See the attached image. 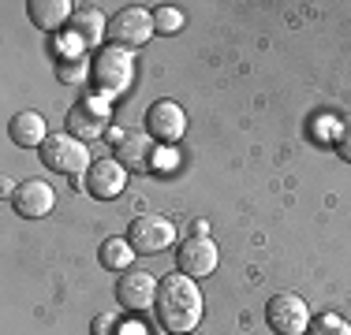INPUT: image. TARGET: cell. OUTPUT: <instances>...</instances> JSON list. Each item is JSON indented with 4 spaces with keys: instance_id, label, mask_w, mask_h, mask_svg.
<instances>
[{
    "instance_id": "obj_12",
    "label": "cell",
    "mask_w": 351,
    "mask_h": 335,
    "mask_svg": "<svg viewBox=\"0 0 351 335\" xmlns=\"http://www.w3.org/2000/svg\"><path fill=\"white\" fill-rule=\"evenodd\" d=\"M12 205H15V213L27 216V220H41V216L53 213L56 194H53V187H49V183H41V179H27V183H19V190H15Z\"/></svg>"
},
{
    "instance_id": "obj_13",
    "label": "cell",
    "mask_w": 351,
    "mask_h": 335,
    "mask_svg": "<svg viewBox=\"0 0 351 335\" xmlns=\"http://www.w3.org/2000/svg\"><path fill=\"white\" fill-rule=\"evenodd\" d=\"M108 34V23H105V15L97 12V8H75V15H71V23H68V49H90V45H97Z\"/></svg>"
},
{
    "instance_id": "obj_5",
    "label": "cell",
    "mask_w": 351,
    "mask_h": 335,
    "mask_svg": "<svg viewBox=\"0 0 351 335\" xmlns=\"http://www.w3.org/2000/svg\"><path fill=\"white\" fill-rule=\"evenodd\" d=\"M311 321L314 317L299 295H273L269 306H265V324L277 335H306Z\"/></svg>"
},
{
    "instance_id": "obj_6",
    "label": "cell",
    "mask_w": 351,
    "mask_h": 335,
    "mask_svg": "<svg viewBox=\"0 0 351 335\" xmlns=\"http://www.w3.org/2000/svg\"><path fill=\"white\" fill-rule=\"evenodd\" d=\"M176 239V228L169 216L161 213H146V216H135L128 228V242L135 246V254H161L169 250Z\"/></svg>"
},
{
    "instance_id": "obj_8",
    "label": "cell",
    "mask_w": 351,
    "mask_h": 335,
    "mask_svg": "<svg viewBox=\"0 0 351 335\" xmlns=\"http://www.w3.org/2000/svg\"><path fill=\"white\" fill-rule=\"evenodd\" d=\"M105 127H108V100L105 97H82L71 105L68 134L90 142V138H97V134H105Z\"/></svg>"
},
{
    "instance_id": "obj_2",
    "label": "cell",
    "mask_w": 351,
    "mask_h": 335,
    "mask_svg": "<svg viewBox=\"0 0 351 335\" xmlns=\"http://www.w3.org/2000/svg\"><path fill=\"white\" fill-rule=\"evenodd\" d=\"M131 75H135V64H131V53L128 49H116V45H105L97 49L94 64H90V79H94V90L97 97H116L131 86Z\"/></svg>"
},
{
    "instance_id": "obj_16",
    "label": "cell",
    "mask_w": 351,
    "mask_h": 335,
    "mask_svg": "<svg viewBox=\"0 0 351 335\" xmlns=\"http://www.w3.org/2000/svg\"><path fill=\"white\" fill-rule=\"evenodd\" d=\"M45 138H49V127H45V116L34 112V108H27V112H19L12 120V142L15 146H23V149H30V146H45Z\"/></svg>"
},
{
    "instance_id": "obj_3",
    "label": "cell",
    "mask_w": 351,
    "mask_h": 335,
    "mask_svg": "<svg viewBox=\"0 0 351 335\" xmlns=\"http://www.w3.org/2000/svg\"><path fill=\"white\" fill-rule=\"evenodd\" d=\"M41 164L60 172V175H86L94 161H90L86 142L64 131V134H49L45 138V146H41Z\"/></svg>"
},
{
    "instance_id": "obj_24",
    "label": "cell",
    "mask_w": 351,
    "mask_h": 335,
    "mask_svg": "<svg viewBox=\"0 0 351 335\" xmlns=\"http://www.w3.org/2000/svg\"><path fill=\"white\" fill-rule=\"evenodd\" d=\"M120 335H149V332H146V324H138V321H123Z\"/></svg>"
},
{
    "instance_id": "obj_7",
    "label": "cell",
    "mask_w": 351,
    "mask_h": 335,
    "mask_svg": "<svg viewBox=\"0 0 351 335\" xmlns=\"http://www.w3.org/2000/svg\"><path fill=\"white\" fill-rule=\"evenodd\" d=\"M157 276L146 268H123V276L116 280V302L128 313H142V309L157 306Z\"/></svg>"
},
{
    "instance_id": "obj_22",
    "label": "cell",
    "mask_w": 351,
    "mask_h": 335,
    "mask_svg": "<svg viewBox=\"0 0 351 335\" xmlns=\"http://www.w3.org/2000/svg\"><path fill=\"white\" fill-rule=\"evenodd\" d=\"M337 149H340L344 161H351V116L340 120V127H337Z\"/></svg>"
},
{
    "instance_id": "obj_14",
    "label": "cell",
    "mask_w": 351,
    "mask_h": 335,
    "mask_svg": "<svg viewBox=\"0 0 351 335\" xmlns=\"http://www.w3.org/2000/svg\"><path fill=\"white\" fill-rule=\"evenodd\" d=\"M116 161H120L123 168H149V161H154L149 134H142V131L116 134Z\"/></svg>"
},
{
    "instance_id": "obj_11",
    "label": "cell",
    "mask_w": 351,
    "mask_h": 335,
    "mask_svg": "<svg viewBox=\"0 0 351 335\" xmlns=\"http://www.w3.org/2000/svg\"><path fill=\"white\" fill-rule=\"evenodd\" d=\"M82 179H86V190L94 198L112 201V198L123 194V187H128V168L116 161V157H101V161L90 164V172L82 175Z\"/></svg>"
},
{
    "instance_id": "obj_17",
    "label": "cell",
    "mask_w": 351,
    "mask_h": 335,
    "mask_svg": "<svg viewBox=\"0 0 351 335\" xmlns=\"http://www.w3.org/2000/svg\"><path fill=\"white\" fill-rule=\"evenodd\" d=\"M131 254H135V246H131L128 239H105L101 242V265L105 268H128L131 265Z\"/></svg>"
},
{
    "instance_id": "obj_15",
    "label": "cell",
    "mask_w": 351,
    "mask_h": 335,
    "mask_svg": "<svg viewBox=\"0 0 351 335\" xmlns=\"http://www.w3.org/2000/svg\"><path fill=\"white\" fill-rule=\"evenodd\" d=\"M27 15H30V23H34L38 30L53 34V30H60L64 23H71L75 8L68 4V0H30Z\"/></svg>"
},
{
    "instance_id": "obj_20",
    "label": "cell",
    "mask_w": 351,
    "mask_h": 335,
    "mask_svg": "<svg viewBox=\"0 0 351 335\" xmlns=\"http://www.w3.org/2000/svg\"><path fill=\"white\" fill-rule=\"evenodd\" d=\"M86 79V60H64V67H60V82H82Z\"/></svg>"
},
{
    "instance_id": "obj_19",
    "label": "cell",
    "mask_w": 351,
    "mask_h": 335,
    "mask_svg": "<svg viewBox=\"0 0 351 335\" xmlns=\"http://www.w3.org/2000/svg\"><path fill=\"white\" fill-rule=\"evenodd\" d=\"M154 27L165 30V34H172V30L183 27V15L176 12V8H157V12H154Z\"/></svg>"
},
{
    "instance_id": "obj_21",
    "label": "cell",
    "mask_w": 351,
    "mask_h": 335,
    "mask_svg": "<svg viewBox=\"0 0 351 335\" xmlns=\"http://www.w3.org/2000/svg\"><path fill=\"white\" fill-rule=\"evenodd\" d=\"M90 332H94V335H120V321H116L112 313H97Z\"/></svg>"
},
{
    "instance_id": "obj_9",
    "label": "cell",
    "mask_w": 351,
    "mask_h": 335,
    "mask_svg": "<svg viewBox=\"0 0 351 335\" xmlns=\"http://www.w3.org/2000/svg\"><path fill=\"white\" fill-rule=\"evenodd\" d=\"M183 131H187V112H183L176 100H154V105L146 108V134L157 142H172L183 138Z\"/></svg>"
},
{
    "instance_id": "obj_18",
    "label": "cell",
    "mask_w": 351,
    "mask_h": 335,
    "mask_svg": "<svg viewBox=\"0 0 351 335\" xmlns=\"http://www.w3.org/2000/svg\"><path fill=\"white\" fill-rule=\"evenodd\" d=\"M306 335H351V324L344 321V317H337V313H322V317L311 321Z\"/></svg>"
},
{
    "instance_id": "obj_4",
    "label": "cell",
    "mask_w": 351,
    "mask_h": 335,
    "mask_svg": "<svg viewBox=\"0 0 351 335\" xmlns=\"http://www.w3.org/2000/svg\"><path fill=\"white\" fill-rule=\"evenodd\" d=\"M154 12H146V8H120V12L108 19V38H112L116 49H138L146 45L149 38H154Z\"/></svg>"
},
{
    "instance_id": "obj_1",
    "label": "cell",
    "mask_w": 351,
    "mask_h": 335,
    "mask_svg": "<svg viewBox=\"0 0 351 335\" xmlns=\"http://www.w3.org/2000/svg\"><path fill=\"white\" fill-rule=\"evenodd\" d=\"M157 321L165 324V332L172 335H187L191 328H198L202 321V291L191 276L176 272L165 276L161 287H157Z\"/></svg>"
},
{
    "instance_id": "obj_23",
    "label": "cell",
    "mask_w": 351,
    "mask_h": 335,
    "mask_svg": "<svg viewBox=\"0 0 351 335\" xmlns=\"http://www.w3.org/2000/svg\"><path fill=\"white\" fill-rule=\"evenodd\" d=\"M180 164V153H176V149H154V161H149V168H176Z\"/></svg>"
},
{
    "instance_id": "obj_10",
    "label": "cell",
    "mask_w": 351,
    "mask_h": 335,
    "mask_svg": "<svg viewBox=\"0 0 351 335\" xmlns=\"http://www.w3.org/2000/svg\"><path fill=\"white\" fill-rule=\"evenodd\" d=\"M217 261H221V254H217L213 239H195V234H191V239L176 250V265H180V272L191 276V280H206V276H213Z\"/></svg>"
}]
</instances>
